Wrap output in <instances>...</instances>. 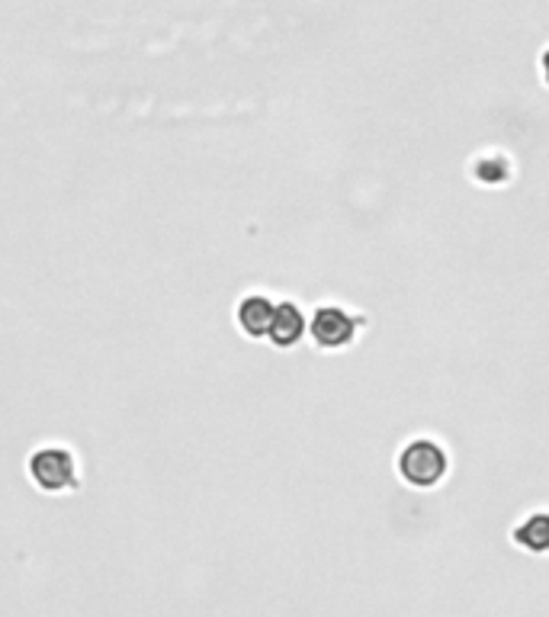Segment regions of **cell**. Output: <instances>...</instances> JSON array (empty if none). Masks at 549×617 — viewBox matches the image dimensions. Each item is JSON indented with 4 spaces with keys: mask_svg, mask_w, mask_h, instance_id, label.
Wrapping results in <instances>:
<instances>
[{
    "mask_svg": "<svg viewBox=\"0 0 549 617\" xmlns=\"http://www.w3.org/2000/svg\"><path fill=\"white\" fill-rule=\"evenodd\" d=\"M30 479L36 482L42 492H68L72 486H77V457H74L68 447H58V444H49V447H39L30 454Z\"/></svg>",
    "mask_w": 549,
    "mask_h": 617,
    "instance_id": "obj_1",
    "label": "cell"
},
{
    "mask_svg": "<svg viewBox=\"0 0 549 617\" xmlns=\"http://www.w3.org/2000/svg\"><path fill=\"white\" fill-rule=\"evenodd\" d=\"M399 472L408 486L415 489H431L438 486L446 472V454L440 450L434 440H415L408 444L399 457Z\"/></svg>",
    "mask_w": 549,
    "mask_h": 617,
    "instance_id": "obj_2",
    "label": "cell"
},
{
    "mask_svg": "<svg viewBox=\"0 0 549 617\" xmlns=\"http://www.w3.org/2000/svg\"><path fill=\"white\" fill-rule=\"evenodd\" d=\"M354 328H357V319H351L344 309L325 306V309H319L315 319H312V338H315L319 348L334 351V348H344V344L354 341Z\"/></svg>",
    "mask_w": 549,
    "mask_h": 617,
    "instance_id": "obj_3",
    "label": "cell"
},
{
    "mask_svg": "<svg viewBox=\"0 0 549 617\" xmlns=\"http://www.w3.org/2000/svg\"><path fill=\"white\" fill-rule=\"evenodd\" d=\"M273 316H277V306L263 296H248L238 302V326L248 338H267Z\"/></svg>",
    "mask_w": 549,
    "mask_h": 617,
    "instance_id": "obj_4",
    "label": "cell"
},
{
    "mask_svg": "<svg viewBox=\"0 0 549 617\" xmlns=\"http://www.w3.org/2000/svg\"><path fill=\"white\" fill-rule=\"evenodd\" d=\"M302 331H305V319H302V312L295 309L293 302H280L267 338H270L277 348H293L295 341L302 338Z\"/></svg>",
    "mask_w": 549,
    "mask_h": 617,
    "instance_id": "obj_5",
    "label": "cell"
},
{
    "mask_svg": "<svg viewBox=\"0 0 549 617\" xmlns=\"http://www.w3.org/2000/svg\"><path fill=\"white\" fill-rule=\"evenodd\" d=\"M517 544L534 550V553L549 550V514H534V518L517 531Z\"/></svg>",
    "mask_w": 549,
    "mask_h": 617,
    "instance_id": "obj_6",
    "label": "cell"
}]
</instances>
